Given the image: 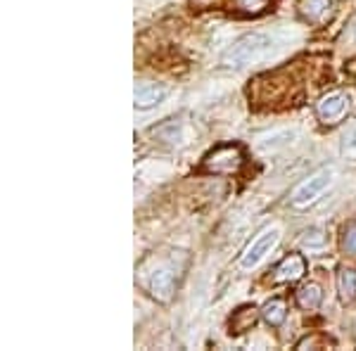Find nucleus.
<instances>
[{"label":"nucleus","instance_id":"f257e3e1","mask_svg":"<svg viewBox=\"0 0 356 351\" xmlns=\"http://www.w3.org/2000/svg\"><path fill=\"white\" fill-rule=\"evenodd\" d=\"M271 50V38L266 33H247L240 41H235L231 48L223 53V65L226 67H245L250 62L261 60Z\"/></svg>","mask_w":356,"mask_h":351},{"label":"nucleus","instance_id":"f03ea898","mask_svg":"<svg viewBox=\"0 0 356 351\" xmlns=\"http://www.w3.org/2000/svg\"><path fill=\"white\" fill-rule=\"evenodd\" d=\"M245 152L240 145H219L202 159V171L214 176H233L243 169Z\"/></svg>","mask_w":356,"mask_h":351},{"label":"nucleus","instance_id":"7ed1b4c3","mask_svg":"<svg viewBox=\"0 0 356 351\" xmlns=\"http://www.w3.org/2000/svg\"><path fill=\"white\" fill-rule=\"evenodd\" d=\"M330 176H332L330 169H321V171H316L314 176H309L307 181L300 183V186L295 188V193L290 195V204L297 206V209H304V206L316 202L318 195L323 193L325 186L330 183Z\"/></svg>","mask_w":356,"mask_h":351},{"label":"nucleus","instance_id":"20e7f679","mask_svg":"<svg viewBox=\"0 0 356 351\" xmlns=\"http://www.w3.org/2000/svg\"><path fill=\"white\" fill-rule=\"evenodd\" d=\"M278 240H280L278 228H266V230H261L259 238H257L254 243H252V245L245 250L243 259H240V266H243V268H254V266H259V263L264 261V256H266L268 252H271L273 247L278 245Z\"/></svg>","mask_w":356,"mask_h":351},{"label":"nucleus","instance_id":"39448f33","mask_svg":"<svg viewBox=\"0 0 356 351\" xmlns=\"http://www.w3.org/2000/svg\"><path fill=\"white\" fill-rule=\"evenodd\" d=\"M349 109V97L344 93H330L321 97L318 105H316V117L323 126H335L340 119L347 114Z\"/></svg>","mask_w":356,"mask_h":351},{"label":"nucleus","instance_id":"423d86ee","mask_svg":"<svg viewBox=\"0 0 356 351\" xmlns=\"http://www.w3.org/2000/svg\"><path fill=\"white\" fill-rule=\"evenodd\" d=\"M304 275H307V259H304L302 254H297V252H292V254L285 256L273 270L275 283H288V285L302 280Z\"/></svg>","mask_w":356,"mask_h":351},{"label":"nucleus","instance_id":"0eeeda50","mask_svg":"<svg viewBox=\"0 0 356 351\" xmlns=\"http://www.w3.org/2000/svg\"><path fill=\"white\" fill-rule=\"evenodd\" d=\"M150 292L157 302H171L176 292V278H174V270L171 268H157L150 278Z\"/></svg>","mask_w":356,"mask_h":351},{"label":"nucleus","instance_id":"6e6552de","mask_svg":"<svg viewBox=\"0 0 356 351\" xmlns=\"http://www.w3.org/2000/svg\"><path fill=\"white\" fill-rule=\"evenodd\" d=\"M261 311L257 307H240L231 318V335H243V332L252 330L259 320Z\"/></svg>","mask_w":356,"mask_h":351},{"label":"nucleus","instance_id":"1a4fd4ad","mask_svg":"<svg viewBox=\"0 0 356 351\" xmlns=\"http://www.w3.org/2000/svg\"><path fill=\"white\" fill-rule=\"evenodd\" d=\"M261 318L266 320L271 327L283 325L285 318H288V304H285V299H280V297L268 299V302L264 304V309H261Z\"/></svg>","mask_w":356,"mask_h":351},{"label":"nucleus","instance_id":"9d476101","mask_svg":"<svg viewBox=\"0 0 356 351\" xmlns=\"http://www.w3.org/2000/svg\"><path fill=\"white\" fill-rule=\"evenodd\" d=\"M166 90L162 85H140V88H136V109H152L157 107L159 102L164 100Z\"/></svg>","mask_w":356,"mask_h":351},{"label":"nucleus","instance_id":"9b49d317","mask_svg":"<svg viewBox=\"0 0 356 351\" xmlns=\"http://www.w3.org/2000/svg\"><path fill=\"white\" fill-rule=\"evenodd\" d=\"M337 292H340L342 304H352L356 299V270L342 266L337 270Z\"/></svg>","mask_w":356,"mask_h":351},{"label":"nucleus","instance_id":"f8f14e48","mask_svg":"<svg viewBox=\"0 0 356 351\" xmlns=\"http://www.w3.org/2000/svg\"><path fill=\"white\" fill-rule=\"evenodd\" d=\"M295 297H297V304H300L304 311H314L321 307V302H323V290H321L318 283H307L297 290Z\"/></svg>","mask_w":356,"mask_h":351},{"label":"nucleus","instance_id":"ddd939ff","mask_svg":"<svg viewBox=\"0 0 356 351\" xmlns=\"http://www.w3.org/2000/svg\"><path fill=\"white\" fill-rule=\"evenodd\" d=\"M300 17L307 22H318L321 17L328 13L330 0H300Z\"/></svg>","mask_w":356,"mask_h":351},{"label":"nucleus","instance_id":"4468645a","mask_svg":"<svg viewBox=\"0 0 356 351\" xmlns=\"http://www.w3.org/2000/svg\"><path fill=\"white\" fill-rule=\"evenodd\" d=\"M332 339L328 335H323V332H312V335L302 337L300 342H297V351H309V349H328L332 347Z\"/></svg>","mask_w":356,"mask_h":351},{"label":"nucleus","instance_id":"2eb2a0df","mask_svg":"<svg viewBox=\"0 0 356 351\" xmlns=\"http://www.w3.org/2000/svg\"><path fill=\"white\" fill-rule=\"evenodd\" d=\"M342 250L344 254L356 256V221H349L342 230Z\"/></svg>","mask_w":356,"mask_h":351},{"label":"nucleus","instance_id":"dca6fc26","mask_svg":"<svg viewBox=\"0 0 356 351\" xmlns=\"http://www.w3.org/2000/svg\"><path fill=\"white\" fill-rule=\"evenodd\" d=\"M238 10H243L247 15H259L261 10H266L268 0H235Z\"/></svg>","mask_w":356,"mask_h":351},{"label":"nucleus","instance_id":"f3484780","mask_svg":"<svg viewBox=\"0 0 356 351\" xmlns=\"http://www.w3.org/2000/svg\"><path fill=\"white\" fill-rule=\"evenodd\" d=\"M307 238H304V245H309V247H323L325 245V238H323V233L321 230H312V233H304Z\"/></svg>","mask_w":356,"mask_h":351},{"label":"nucleus","instance_id":"a211bd4d","mask_svg":"<svg viewBox=\"0 0 356 351\" xmlns=\"http://www.w3.org/2000/svg\"><path fill=\"white\" fill-rule=\"evenodd\" d=\"M347 74H352V76H356V60H352V62H347Z\"/></svg>","mask_w":356,"mask_h":351}]
</instances>
